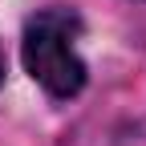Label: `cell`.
<instances>
[{
  "label": "cell",
  "instance_id": "1",
  "mask_svg": "<svg viewBox=\"0 0 146 146\" xmlns=\"http://www.w3.org/2000/svg\"><path fill=\"white\" fill-rule=\"evenodd\" d=\"M77 33H81V21L65 8L36 12L25 25L21 57H25V69L33 73V81L49 98H73L85 85V61L77 57Z\"/></svg>",
  "mask_w": 146,
  "mask_h": 146
},
{
  "label": "cell",
  "instance_id": "2",
  "mask_svg": "<svg viewBox=\"0 0 146 146\" xmlns=\"http://www.w3.org/2000/svg\"><path fill=\"white\" fill-rule=\"evenodd\" d=\"M0 81H4V53H0Z\"/></svg>",
  "mask_w": 146,
  "mask_h": 146
}]
</instances>
